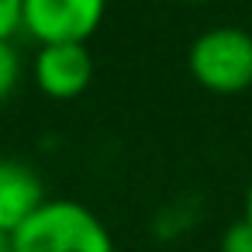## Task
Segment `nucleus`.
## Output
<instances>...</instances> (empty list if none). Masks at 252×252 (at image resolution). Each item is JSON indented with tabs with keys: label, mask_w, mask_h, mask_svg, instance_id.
<instances>
[{
	"label": "nucleus",
	"mask_w": 252,
	"mask_h": 252,
	"mask_svg": "<svg viewBox=\"0 0 252 252\" xmlns=\"http://www.w3.org/2000/svg\"><path fill=\"white\" fill-rule=\"evenodd\" d=\"M187 73L207 94H245L252 87V35L235 25H214L200 32L187 49Z\"/></svg>",
	"instance_id": "obj_2"
},
{
	"label": "nucleus",
	"mask_w": 252,
	"mask_h": 252,
	"mask_svg": "<svg viewBox=\"0 0 252 252\" xmlns=\"http://www.w3.org/2000/svg\"><path fill=\"white\" fill-rule=\"evenodd\" d=\"M25 76V63H21V52L14 49L11 38H0V104L11 100L18 83Z\"/></svg>",
	"instance_id": "obj_6"
},
{
	"label": "nucleus",
	"mask_w": 252,
	"mask_h": 252,
	"mask_svg": "<svg viewBox=\"0 0 252 252\" xmlns=\"http://www.w3.org/2000/svg\"><path fill=\"white\" fill-rule=\"evenodd\" d=\"M104 14L107 0H21V32L35 45L90 42Z\"/></svg>",
	"instance_id": "obj_3"
},
{
	"label": "nucleus",
	"mask_w": 252,
	"mask_h": 252,
	"mask_svg": "<svg viewBox=\"0 0 252 252\" xmlns=\"http://www.w3.org/2000/svg\"><path fill=\"white\" fill-rule=\"evenodd\" d=\"M0 252H14V245H11V235H7V231H0Z\"/></svg>",
	"instance_id": "obj_10"
},
{
	"label": "nucleus",
	"mask_w": 252,
	"mask_h": 252,
	"mask_svg": "<svg viewBox=\"0 0 252 252\" xmlns=\"http://www.w3.org/2000/svg\"><path fill=\"white\" fill-rule=\"evenodd\" d=\"M32 80L49 100H76L94 83V56L87 42L38 45L32 59Z\"/></svg>",
	"instance_id": "obj_4"
},
{
	"label": "nucleus",
	"mask_w": 252,
	"mask_h": 252,
	"mask_svg": "<svg viewBox=\"0 0 252 252\" xmlns=\"http://www.w3.org/2000/svg\"><path fill=\"white\" fill-rule=\"evenodd\" d=\"M218 252H252V224L245 218L231 221L218 238Z\"/></svg>",
	"instance_id": "obj_7"
},
{
	"label": "nucleus",
	"mask_w": 252,
	"mask_h": 252,
	"mask_svg": "<svg viewBox=\"0 0 252 252\" xmlns=\"http://www.w3.org/2000/svg\"><path fill=\"white\" fill-rule=\"evenodd\" d=\"M242 218L252 224V180H249V187H245V200H242Z\"/></svg>",
	"instance_id": "obj_9"
},
{
	"label": "nucleus",
	"mask_w": 252,
	"mask_h": 252,
	"mask_svg": "<svg viewBox=\"0 0 252 252\" xmlns=\"http://www.w3.org/2000/svg\"><path fill=\"white\" fill-rule=\"evenodd\" d=\"M49 200L38 169L25 159H0V231H14Z\"/></svg>",
	"instance_id": "obj_5"
},
{
	"label": "nucleus",
	"mask_w": 252,
	"mask_h": 252,
	"mask_svg": "<svg viewBox=\"0 0 252 252\" xmlns=\"http://www.w3.org/2000/svg\"><path fill=\"white\" fill-rule=\"evenodd\" d=\"M180 4H214V0H180Z\"/></svg>",
	"instance_id": "obj_11"
},
{
	"label": "nucleus",
	"mask_w": 252,
	"mask_h": 252,
	"mask_svg": "<svg viewBox=\"0 0 252 252\" xmlns=\"http://www.w3.org/2000/svg\"><path fill=\"white\" fill-rule=\"evenodd\" d=\"M21 32V0H0V38H14Z\"/></svg>",
	"instance_id": "obj_8"
},
{
	"label": "nucleus",
	"mask_w": 252,
	"mask_h": 252,
	"mask_svg": "<svg viewBox=\"0 0 252 252\" xmlns=\"http://www.w3.org/2000/svg\"><path fill=\"white\" fill-rule=\"evenodd\" d=\"M11 245L14 252H118L104 218L73 197H49L11 231Z\"/></svg>",
	"instance_id": "obj_1"
}]
</instances>
